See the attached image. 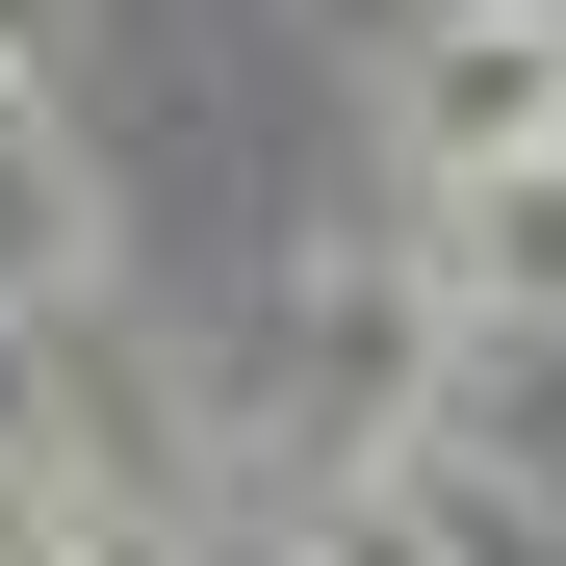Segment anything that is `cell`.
I'll return each mask as SVG.
<instances>
[{
  "mask_svg": "<svg viewBox=\"0 0 566 566\" xmlns=\"http://www.w3.org/2000/svg\"><path fill=\"white\" fill-rule=\"evenodd\" d=\"M387 129H412L438 207H463V180H515V155H566V0H463V27H412Z\"/></svg>",
  "mask_w": 566,
  "mask_h": 566,
  "instance_id": "cell-1",
  "label": "cell"
},
{
  "mask_svg": "<svg viewBox=\"0 0 566 566\" xmlns=\"http://www.w3.org/2000/svg\"><path fill=\"white\" fill-rule=\"evenodd\" d=\"M0 310H27V335L104 310V180H77V129H52V104H0Z\"/></svg>",
  "mask_w": 566,
  "mask_h": 566,
  "instance_id": "cell-2",
  "label": "cell"
},
{
  "mask_svg": "<svg viewBox=\"0 0 566 566\" xmlns=\"http://www.w3.org/2000/svg\"><path fill=\"white\" fill-rule=\"evenodd\" d=\"M438 310L463 335H566V155H515V180L438 207Z\"/></svg>",
  "mask_w": 566,
  "mask_h": 566,
  "instance_id": "cell-3",
  "label": "cell"
},
{
  "mask_svg": "<svg viewBox=\"0 0 566 566\" xmlns=\"http://www.w3.org/2000/svg\"><path fill=\"white\" fill-rule=\"evenodd\" d=\"M283 566H463V541H438L412 490H310V541H283Z\"/></svg>",
  "mask_w": 566,
  "mask_h": 566,
  "instance_id": "cell-4",
  "label": "cell"
},
{
  "mask_svg": "<svg viewBox=\"0 0 566 566\" xmlns=\"http://www.w3.org/2000/svg\"><path fill=\"white\" fill-rule=\"evenodd\" d=\"M0 104H27V52H0Z\"/></svg>",
  "mask_w": 566,
  "mask_h": 566,
  "instance_id": "cell-5",
  "label": "cell"
}]
</instances>
